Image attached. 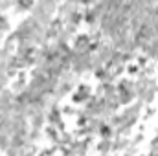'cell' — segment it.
I'll list each match as a JSON object with an SVG mask.
<instances>
[{
	"label": "cell",
	"instance_id": "6da1fadb",
	"mask_svg": "<svg viewBox=\"0 0 158 156\" xmlns=\"http://www.w3.org/2000/svg\"><path fill=\"white\" fill-rule=\"evenodd\" d=\"M94 94V88L88 83H79L76 90L72 92V105H85V101Z\"/></svg>",
	"mask_w": 158,
	"mask_h": 156
},
{
	"label": "cell",
	"instance_id": "7a4b0ae2",
	"mask_svg": "<svg viewBox=\"0 0 158 156\" xmlns=\"http://www.w3.org/2000/svg\"><path fill=\"white\" fill-rule=\"evenodd\" d=\"M61 112H63V116H74V114H77V110H74V107H70V105L61 107Z\"/></svg>",
	"mask_w": 158,
	"mask_h": 156
}]
</instances>
